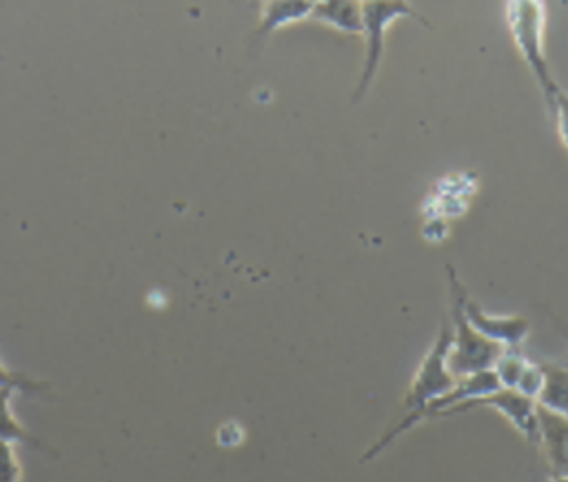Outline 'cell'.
I'll list each match as a JSON object with an SVG mask.
<instances>
[{
    "label": "cell",
    "mask_w": 568,
    "mask_h": 482,
    "mask_svg": "<svg viewBox=\"0 0 568 482\" xmlns=\"http://www.w3.org/2000/svg\"><path fill=\"white\" fill-rule=\"evenodd\" d=\"M470 409H493L510 422V426L521 433L528 442H537V402L513 389H495L488 395L470 400L457 409V413Z\"/></svg>",
    "instance_id": "6"
},
{
    "label": "cell",
    "mask_w": 568,
    "mask_h": 482,
    "mask_svg": "<svg viewBox=\"0 0 568 482\" xmlns=\"http://www.w3.org/2000/svg\"><path fill=\"white\" fill-rule=\"evenodd\" d=\"M402 18H413L422 24H428L408 2H388V0L362 2V36L366 40V47H364L366 51H364V62H362L357 84L353 89V102H359L368 93L377 76V69L382 64L386 31L395 20H402Z\"/></svg>",
    "instance_id": "2"
},
{
    "label": "cell",
    "mask_w": 568,
    "mask_h": 482,
    "mask_svg": "<svg viewBox=\"0 0 568 482\" xmlns=\"http://www.w3.org/2000/svg\"><path fill=\"white\" fill-rule=\"evenodd\" d=\"M308 20L344 36H362V2L320 0V2H313V11Z\"/></svg>",
    "instance_id": "9"
},
{
    "label": "cell",
    "mask_w": 568,
    "mask_h": 482,
    "mask_svg": "<svg viewBox=\"0 0 568 482\" xmlns=\"http://www.w3.org/2000/svg\"><path fill=\"white\" fill-rule=\"evenodd\" d=\"M450 347H448V371L459 380L475 373L490 371L497 358L506 351L499 344L479 335L466 315L455 295H450Z\"/></svg>",
    "instance_id": "4"
},
{
    "label": "cell",
    "mask_w": 568,
    "mask_h": 482,
    "mask_svg": "<svg viewBox=\"0 0 568 482\" xmlns=\"http://www.w3.org/2000/svg\"><path fill=\"white\" fill-rule=\"evenodd\" d=\"M499 389H513L519 391L528 398H537L539 389H541V364L539 362H530L528 358H524L521 353H517V349H506L495 366L490 369Z\"/></svg>",
    "instance_id": "7"
},
{
    "label": "cell",
    "mask_w": 568,
    "mask_h": 482,
    "mask_svg": "<svg viewBox=\"0 0 568 482\" xmlns=\"http://www.w3.org/2000/svg\"><path fill=\"white\" fill-rule=\"evenodd\" d=\"M22 466L16 455V446L0 442V482H20Z\"/></svg>",
    "instance_id": "15"
},
{
    "label": "cell",
    "mask_w": 568,
    "mask_h": 482,
    "mask_svg": "<svg viewBox=\"0 0 568 482\" xmlns=\"http://www.w3.org/2000/svg\"><path fill=\"white\" fill-rule=\"evenodd\" d=\"M546 107L555 120L557 127V135L559 142L564 144V149L568 151V91H564L561 87H557L552 91V96L546 100Z\"/></svg>",
    "instance_id": "14"
},
{
    "label": "cell",
    "mask_w": 568,
    "mask_h": 482,
    "mask_svg": "<svg viewBox=\"0 0 568 482\" xmlns=\"http://www.w3.org/2000/svg\"><path fill=\"white\" fill-rule=\"evenodd\" d=\"M446 275H448V287H450V295L457 298L462 313L466 315V320L470 322V327L484 335L486 340L499 344L501 349H517L530 331V322L524 315H497V313H488L479 302H475L468 293V289L459 282L457 271L446 264Z\"/></svg>",
    "instance_id": "5"
},
{
    "label": "cell",
    "mask_w": 568,
    "mask_h": 482,
    "mask_svg": "<svg viewBox=\"0 0 568 482\" xmlns=\"http://www.w3.org/2000/svg\"><path fill=\"white\" fill-rule=\"evenodd\" d=\"M539 364H541L544 380L535 398L537 406L568 420V364H559V362H539Z\"/></svg>",
    "instance_id": "11"
},
{
    "label": "cell",
    "mask_w": 568,
    "mask_h": 482,
    "mask_svg": "<svg viewBox=\"0 0 568 482\" xmlns=\"http://www.w3.org/2000/svg\"><path fill=\"white\" fill-rule=\"evenodd\" d=\"M313 2L308 0H264L260 2V22L255 27V38L264 40L280 27L308 20Z\"/></svg>",
    "instance_id": "10"
},
{
    "label": "cell",
    "mask_w": 568,
    "mask_h": 482,
    "mask_svg": "<svg viewBox=\"0 0 568 482\" xmlns=\"http://www.w3.org/2000/svg\"><path fill=\"white\" fill-rule=\"evenodd\" d=\"M548 482H568L566 478H557V475H550V480Z\"/></svg>",
    "instance_id": "16"
},
{
    "label": "cell",
    "mask_w": 568,
    "mask_h": 482,
    "mask_svg": "<svg viewBox=\"0 0 568 482\" xmlns=\"http://www.w3.org/2000/svg\"><path fill=\"white\" fill-rule=\"evenodd\" d=\"M11 398L13 393L11 391H0V442H7L11 446L16 444H22V446H29V449H36L40 453H47V455H53L58 458V451L47 442L42 440L40 435L31 433L13 413L11 409Z\"/></svg>",
    "instance_id": "12"
},
{
    "label": "cell",
    "mask_w": 568,
    "mask_h": 482,
    "mask_svg": "<svg viewBox=\"0 0 568 482\" xmlns=\"http://www.w3.org/2000/svg\"><path fill=\"white\" fill-rule=\"evenodd\" d=\"M546 9L548 4L539 0H510L504 4V20H506L508 33L519 56L524 58L528 71L532 73L535 82L539 84L544 102L559 87L546 60V44H544Z\"/></svg>",
    "instance_id": "1"
},
{
    "label": "cell",
    "mask_w": 568,
    "mask_h": 482,
    "mask_svg": "<svg viewBox=\"0 0 568 482\" xmlns=\"http://www.w3.org/2000/svg\"><path fill=\"white\" fill-rule=\"evenodd\" d=\"M537 444L552 475L568 480V420L537 406Z\"/></svg>",
    "instance_id": "8"
},
{
    "label": "cell",
    "mask_w": 568,
    "mask_h": 482,
    "mask_svg": "<svg viewBox=\"0 0 568 482\" xmlns=\"http://www.w3.org/2000/svg\"><path fill=\"white\" fill-rule=\"evenodd\" d=\"M0 58H2V56H0Z\"/></svg>",
    "instance_id": "17"
},
{
    "label": "cell",
    "mask_w": 568,
    "mask_h": 482,
    "mask_svg": "<svg viewBox=\"0 0 568 482\" xmlns=\"http://www.w3.org/2000/svg\"><path fill=\"white\" fill-rule=\"evenodd\" d=\"M448 347H450V327L444 322L404 393V400H402L404 415L399 420L415 415L428 402H433L435 398L444 395L455 386L457 378L448 371V362H446Z\"/></svg>",
    "instance_id": "3"
},
{
    "label": "cell",
    "mask_w": 568,
    "mask_h": 482,
    "mask_svg": "<svg viewBox=\"0 0 568 482\" xmlns=\"http://www.w3.org/2000/svg\"><path fill=\"white\" fill-rule=\"evenodd\" d=\"M51 389V384L47 380L33 378L24 371L18 369H9L2 360H0V391H11L13 395H40L47 393Z\"/></svg>",
    "instance_id": "13"
}]
</instances>
